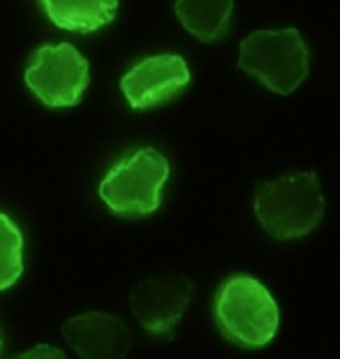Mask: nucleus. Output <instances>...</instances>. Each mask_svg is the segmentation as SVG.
Listing matches in <instances>:
<instances>
[{"label": "nucleus", "mask_w": 340, "mask_h": 359, "mask_svg": "<svg viewBox=\"0 0 340 359\" xmlns=\"http://www.w3.org/2000/svg\"><path fill=\"white\" fill-rule=\"evenodd\" d=\"M325 212V200L315 172H287L255 189V217L277 241L313 232Z\"/></svg>", "instance_id": "1"}, {"label": "nucleus", "mask_w": 340, "mask_h": 359, "mask_svg": "<svg viewBox=\"0 0 340 359\" xmlns=\"http://www.w3.org/2000/svg\"><path fill=\"white\" fill-rule=\"evenodd\" d=\"M191 292L193 285L181 274H156L134 287L130 311L147 332L170 338L191 300Z\"/></svg>", "instance_id": "6"}, {"label": "nucleus", "mask_w": 340, "mask_h": 359, "mask_svg": "<svg viewBox=\"0 0 340 359\" xmlns=\"http://www.w3.org/2000/svg\"><path fill=\"white\" fill-rule=\"evenodd\" d=\"M24 270V236L9 215L0 212V292L9 290Z\"/></svg>", "instance_id": "11"}, {"label": "nucleus", "mask_w": 340, "mask_h": 359, "mask_svg": "<svg viewBox=\"0 0 340 359\" xmlns=\"http://www.w3.org/2000/svg\"><path fill=\"white\" fill-rule=\"evenodd\" d=\"M15 359H66V355L57 348V346H51V344H39L22 355H18Z\"/></svg>", "instance_id": "12"}, {"label": "nucleus", "mask_w": 340, "mask_h": 359, "mask_svg": "<svg viewBox=\"0 0 340 359\" xmlns=\"http://www.w3.org/2000/svg\"><path fill=\"white\" fill-rule=\"evenodd\" d=\"M170 164L154 147L136 149L111 166L100 181L102 202L123 217L151 215L162 204V189L168 181Z\"/></svg>", "instance_id": "3"}, {"label": "nucleus", "mask_w": 340, "mask_h": 359, "mask_svg": "<svg viewBox=\"0 0 340 359\" xmlns=\"http://www.w3.org/2000/svg\"><path fill=\"white\" fill-rule=\"evenodd\" d=\"M238 66L268 90L287 96L308 77V47L296 28L257 30L240 43Z\"/></svg>", "instance_id": "4"}, {"label": "nucleus", "mask_w": 340, "mask_h": 359, "mask_svg": "<svg viewBox=\"0 0 340 359\" xmlns=\"http://www.w3.org/2000/svg\"><path fill=\"white\" fill-rule=\"evenodd\" d=\"M62 334L81 359H125L132 346L128 325L109 313H83L64 321Z\"/></svg>", "instance_id": "8"}, {"label": "nucleus", "mask_w": 340, "mask_h": 359, "mask_svg": "<svg viewBox=\"0 0 340 359\" xmlns=\"http://www.w3.org/2000/svg\"><path fill=\"white\" fill-rule=\"evenodd\" d=\"M41 7L57 28L88 34L115 20L119 0H41Z\"/></svg>", "instance_id": "9"}, {"label": "nucleus", "mask_w": 340, "mask_h": 359, "mask_svg": "<svg viewBox=\"0 0 340 359\" xmlns=\"http://www.w3.org/2000/svg\"><path fill=\"white\" fill-rule=\"evenodd\" d=\"M215 321L222 334L243 348H261L279 330V306L266 285L236 274L222 283L215 296Z\"/></svg>", "instance_id": "2"}, {"label": "nucleus", "mask_w": 340, "mask_h": 359, "mask_svg": "<svg viewBox=\"0 0 340 359\" xmlns=\"http://www.w3.org/2000/svg\"><path fill=\"white\" fill-rule=\"evenodd\" d=\"M90 83L88 60L68 43L39 47L26 68V86L47 107H75Z\"/></svg>", "instance_id": "5"}, {"label": "nucleus", "mask_w": 340, "mask_h": 359, "mask_svg": "<svg viewBox=\"0 0 340 359\" xmlns=\"http://www.w3.org/2000/svg\"><path fill=\"white\" fill-rule=\"evenodd\" d=\"M234 0H177L175 13L183 28L202 43H213L228 34Z\"/></svg>", "instance_id": "10"}, {"label": "nucleus", "mask_w": 340, "mask_h": 359, "mask_svg": "<svg viewBox=\"0 0 340 359\" xmlns=\"http://www.w3.org/2000/svg\"><path fill=\"white\" fill-rule=\"evenodd\" d=\"M189 83L181 55L162 53L136 62L121 79V92L132 109H151L179 96Z\"/></svg>", "instance_id": "7"}]
</instances>
